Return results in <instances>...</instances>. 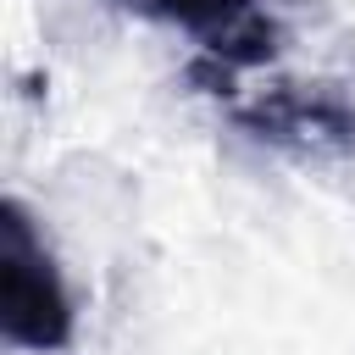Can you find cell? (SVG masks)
Wrapping results in <instances>:
<instances>
[{
	"instance_id": "obj_2",
	"label": "cell",
	"mask_w": 355,
	"mask_h": 355,
	"mask_svg": "<svg viewBox=\"0 0 355 355\" xmlns=\"http://www.w3.org/2000/svg\"><path fill=\"white\" fill-rule=\"evenodd\" d=\"M128 6L189 33L222 67H255L272 55V22L261 0H128Z\"/></svg>"
},
{
	"instance_id": "obj_1",
	"label": "cell",
	"mask_w": 355,
	"mask_h": 355,
	"mask_svg": "<svg viewBox=\"0 0 355 355\" xmlns=\"http://www.w3.org/2000/svg\"><path fill=\"white\" fill-rule=\"evenodd\" d=\"M0 333L6 344L39 349V355L72 344L67 277L22 200H6L0 211Z\"/></svg>"
},
{
	"instance_id": "obj_3",
	"label": "cell",
	"mask_w": 355,
	"mask_h": 355,
	"mask_svg": "<svg viewBox=\"0 0 355 355\" xmlns=\"http://www.w3.org/2000/svg\"><path fill=\"white\" fill-rule=\"evenodd\" d=\"M250 128L272 133V139H338L349 144L355 139V111L338 105V100H305V94H277V100H261L255 111H244Z\"/></svg>"
}]
</instances>
